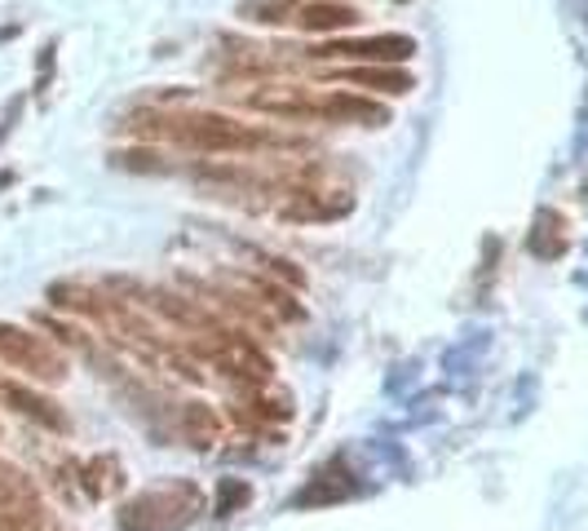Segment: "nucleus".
Instances as JSON below:
<instances>
[{
	"label": "nucleus",
	"mask_w": 588,
	"mask_h": 531,
	"mask_svg": "<svg viewBox=\"0 0 588 531\" xmlns=\"http://www.w3.org/2000/svg\"><path fill=\"white\" fill-rule=\"evenodd\" d=\"M240 19H253V23H266V27H284V23L297 19V5H292V0H244Z\"/></svg>",
	"instance_id": "9b49d317"
},
{
	"label": "nucleus",
	"mask_w": 588,
	"mask_h": 531,
	"mask_svg": "<svg viewBox=\"0 0 588 531\" xmlns=\"http://www.w3.org/2000/svg\"><path fill=\"white\" fill-rule=\"evenodd\" d=\"M292 23L301 32H310V36H332V32L355 27L359 14L349 10V5H336V0H314V5H297V19Z\"/></svg>",
	"instance_id": "0eeeda50"
},
{
	"label": "nucleus",
	"mask_w": 588,
	"mask_h": 531,
	"mask_svg": "<svg viewBox=\"0 0 588 531\" xmlns=\"http://www.w3.org/2000/svg\"><path fill=\"white\" fill-rule=\"evenodd\" d=\"M323 120H341V125H368V129H381L390 125V112L372 97H359V93H327L323 97Z\"/></svg>",
	"instance_id": "423d86ee"
},
{
	"label": "nucleus",
	"mask_w": 588,
	"mask_h": 531,
	"mask_svg": "<svg viewBox=\"0 0 588 531\" xmlns=\"http://www.w3.org/2000/svg\"><path fill=\"white\" fill-rule=\"evenodd\" d=\"M80 478H84V492L89 496H115L125 487V470H120V461L115 457H93V461H84V470H80Z\"/></svg>",
	"instance_id": "1a4fd4ad"
},
{
	"label": "nucleus",
	"mask_w": 588,
	"mask_h": 531,
	"mask_svg": "<svg viewBox=\"0 0 588 531\" xmlns=\"http://www.w3.org/2000/svg\"><path fill=\"white\" fill-rule=\"evenodd\" d=\"M142 120H151L147 129H155V134H164V138H173V142H182V147H191V151H212V155H226V151H253V147H262L266 142V134H257V129H249V125H234V120H226V116H142Z\"/></svg>",
	"instance_id": "f03ea898"
},
{
	"label": "nucleus",
	"mask_w": 588,
	"mask_h": 531,
	"mask_svg": "<svg viewBox=\"0 0 588 531\" xmlns=\"http://www.w3.org/2000/svg\"><path fill=\"white\" fill-rule=\"evenodd\" d=\"M182 435L195 443V448H208L217 439V416L204 407V403H186L182 407Z\"/></svg>",
	"instance_id": "9d476101"
},
{
	"label": "nucleus",
	"mask_w": 588,
	"mask_h": 531,
	"mask_svg": "<svg viewBox=\"0 0 588 531\" xmlns=\"http://www.w3.org/2000/svg\"><path fill=\"white\" fill-rule=\"evenodd\" d=\"M341 80H345V84H359V89H372V93H412V76H407L403 67H390V62L345 67Z\"/></svg>",
	"instance_id": "6e6552de"
},
{
	"label": "nucleus",
	"mask_w": 588,
	"mask_h": 531,
	"mask_svg": "<svg viewBox=\"0 0 588 531\" xmlns=\"http://www.w3.org/2000/svg\"><path fill=\"white\" fill-rule=\"evenodd\" d=\"M204 513V492L195 483H160L120 505V531H182Z\"/></svg>",
	"instance_id": "f257e3e1"
},
{
	"label": "nucleus",
	"mask_w": 588,
	"mask_h": 531,
	"mask_svg": "<svg viewBox=\"0 0 588 531\" xmlns=\"http://www.w3.org/2000/svg\"><path fill=\"white\" fill-rule=\"evenodd\" d=\"M416 54V41L412 36H368V41H332V45H323L319 49V58H355V62H390V67H399V62H407Z\"/></svg>",
	"instance_id": "39448f33"
},
{
	"label": "nucleus",
	"mask_w": 588,
	"mask_h": 531,
	"mask_svg": "<svg viewBox=\"0 0 588 531\" xmlns=\"http://www.w3.org/2000/svg\"><path fill=\"white\" fill-rule=\"evenodd\" d=\"M234 505H249V487H244L240 478H226V483H221V492H217L212 513H217V518H230V513H234Z\"/></svg>",
	"instance_id": "f8f14e48"
},
{
	"label": "nucleus",
	"mask_w": 588,
	"mask_h": 531,
	"mask_svg": "<svg viewBox=\"0 0 588 531\" xmlns=\"http://www.w3.org/2000/svg\"><path fill=\"white\" fill-rule=\"evenodd\" d=\"M0 363L27 372L41 385H54L67 377V355L54 342H45L41 333H27L19 324H5V319H0Z\"/></svg>",
	"instance_id": "7ed1b4c3"
},
{
	"label": "nucleus",
	"mask_w": 588,
	"mask_h": 531,
	"mask_svg": "<svg viewBox=\"0 0 588 531\" xmlns=\"http://www.w3.org/2000/svg\"><path fill=\"white\" fill-rule=\"evenodd\" d=\"M0 407H10V412H19V416L45 425V430H67V412H62L49 394H41L32 381H14V377H5V372H0Z\"/></svg>",
	"instance_id": "20e7f679"
}]
</instances>
